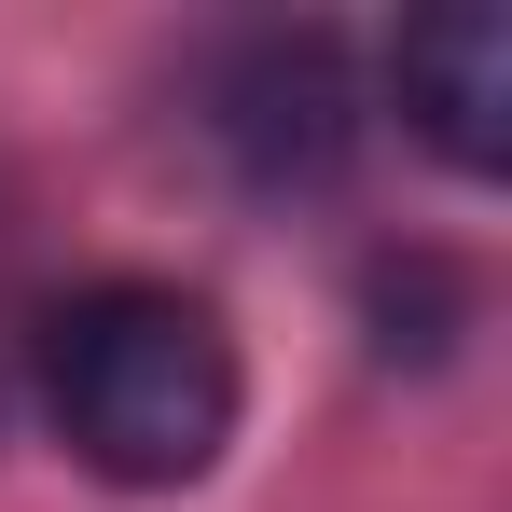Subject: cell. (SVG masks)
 Returning <instances> with one entry per match:
<instances>
[{"instance_id": "7a4b0ae2", "label": "cell", "mask_w": 512, "mask_h": 512, "mask_svg": "<svg viewBox=\"0 0 512 512\" xmlns=\"http://www.w3.org/2000/svg\"><path fill=\"white\" fill-rule=\"evenodd\" d=\"M208 139H222L263 194L333 180L346 139H360L346 42H333V28H263V42H236V56H222V84H208Z\"/></svg>"}, {"instance_id": "6da1fadb", "label": "cell", "mask_w": 512, "mask_h": 512, "mask_svg": "<svg viewBox=\"0 0 512 512\" xmlns=\"http://www.w3.org/2000/svg\"><path fill=\"white\" fill-rule=\"evenodd\" d=\"M236 402H250L236 333L180 277H97V291H70L42 319V416H56V443L84 457L97 485L153 499V485L222 471Z\"/></svg>"}, {"instance_id": "3957f363", "label": "cell", "mask_w": 512, "mask_h": 512, "mask_svg": "<svg viewBox=\"0 0 512 512\" xmlns=\"http://www.w3.org/2000/svg\"><path fill=\"white\" fill-rule=\"evenodd\" d=\"M388 97H402V125H416L457 180H499L512 167V28L485 14V0L416 14V28L388 42Z\"/></svg>"}]
</instances>
